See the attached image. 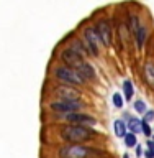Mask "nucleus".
Here are the masks:
<instances>
[{
	"label": "nucleus",
	"mask_w": 154,
	"mask_h": 158,
	"mask_svg": "<svg viewBox=\"0 0 154 158\" xmlns=\"http://www.w3.org/2000/svg\"><path fill=\"white\" fill-rule=\"evenodd\" d=\"M95 132L92 130L90 127H84V125H76V123H71V125L64 127L61 130V137L69 143H84L89 142L90 138H93Z\"/></svg>",
	"instance_id": "nucleus-1"
},
{
	"label": "nucleus",
	"mask_w": 154,
	"mask_h": 158,
	"mask_svg": "<svg viewBox=\"0 0 154 158\" xmlns=\"http://www.w3.org/2000/svg\"><path fill=\"white\" fill-rule=\"evenodd\" d=\"M92 155H100V152L89 148V147H84L81 143L66 145L59 150V158H89Z\"/></svg>",
	"instance_id": "nucleus-2"
},
{
	"label": "nucleus",
	"mask_w": 154,
	"mask_h": 158,
	"mask_svg": "<svg viewBox=\"0 0 154 158\" xmlns=\"http://www.w3.org/2000/svg\"><path fill=\"white\" fill-rule=\"evenodd\" d=\"M54 76H56V79H59L61 82L71 84V86H81V84L85 82V79H84L81 74L76 71V69L69 68V66H59V68H56Z\"/></svg>",
	"instance_id": "nucleus-3"
},
{
	"label": "nucleus",
	"mask_w": 154,
	"mask_h": 158,
	"mask_svg": "<svg viewBox=\"0 0 154 158\" xmlns=\"http://www.w3.org/2000/svg\"><path fill=\"white\" fill-rule=\"evenodd\" d=\"M98 44H102L98 33L95 31V28H85L84 30V46H85L87 53L92 56H98Z\"/></svg>",
	"instance_id": "nucleus-4"
},
{
	"label": "nucleus",
	"mask_w": 154,
	"mask_h": 158,
	"mask_svg": "<svg viewBox=\"0 0 154 158\" xmlns=\"http://www.w3.org/2000/svg\"><path fill=\"white\" fill-rule=\"evenodd\" d=\"M95 31L98 33V38H100L103 46H110L112 44V25L107 18L100 20V22L97 23Z\"/></svg>",
	"instance_id": "nucleus-5"
},
{
	"label": "nucleus",
	"mask_w": 154,
	"mask_h": 158,
	"mask_svg": "<svg viewBox=\"0 0 154 158\" xmlns=\"http://www.w3.org/2000/svg\"><path fill=\"white\" fill-rule=\"evenodd\" d=\"M51 110L54 112H64V114H71V112H79L82 109V102L79 101H59L51 104Z\"/></svg>",
	"instance_id": "nucleus-6"
},
{
	"label": "nucleus",
	"mask_w": 154,
	"mask_h": 158,
	"mask_svg": "<svg viewBox=\"0 0 154 158\" xmlns=\"http://www.w3.org/2000/svg\"><path fill=\"white\" fill-rule=\"evenodd\" d=\"M66 120L69 123H76V125H84V127L95 125V118L90 117V115H85V114H81V112L66 114Z\"/></svg>",
	"instance_id": "nucleus-7"
},
{
	"label": "nucleus",
	"mask_w": 154,
	"mask_h": 158,
	"mask_svg": "<svg viewBox=\"0 0 154 158\" xmlns=\"http://www.w3.org/2000/svg\"><path fill=\"white\" fill-rule=\"evenodd\" d=\"M56 96L59 97V101H79L81 94H79L76 89L72 87H66V86H61L56 89Z\"/></svg>",
	"instance_id": "nucleus-8"
},
{
	"label": "nucleus",
	"mask_w": 154,
	"mask_h": 158,
	"mask_svg": "<svg viewBox=\"0 0 154 158\" xmlns=\"http://www.w3.org/2000/svg\"><path fill=\"white\" fill-rule=\"evenodd\" d=\"M74 69H76V71L81 74L84 79H95V76H97L93 66H92V64H89L87 61H84V59L81 63H77L76 66H74Z\"/></svg>",
	"instance_id": "nucleus-9"
},
{
	"label": "nucleus",
	"mask_w": 154,
	"mask_h": 158,
	"mask_svg": "<svg viewBox=\"0 0 154 158\" xmlns=\"http://www.w3.org/2000/svg\"><path fill=\"white\" fill-rule=\"evenodd\" d=\"M61 58H62V61L67 64V66H76L77 63H81L84 56L82 54H79L77 51H74L72 48H67V49H64L62 54H61Z\"/></svg>",
	"instance_id": "nucleus-10"
},
{
	"label": "nucleus",
	"mask_w": 154,
	"mask_h": 158,
	"mask_svg": "<svg viewBox=\"0 0 154 158\" xmlns=\"http://www.w3.org/2000/svg\"><path fill=\"white\" fill-rule=\"evenodd\" d=\"M146 35H148V30H146V27H144L143 23H140V27H138L136 33H135V38H136V46H138V49H141V48H143V44H144V41H146Z\"/></svg>",
	"instance_id": "nucleus-11"
},
{
	"label": "nucleus",
	"mask_w": 154,
	"mask_h": 158,
	"mask_svg": "<svg viewBox=\"0 0 154 158\" xmlns=\"http://www.w3.org/2000/svg\"><path fill=\"white\" fill-rule=\"evenodd\" d=\"M128 128H130V132L133 133H143V127H141V120L136 117H130L128 118Z\"/></svg>",
	"instance_id": "nucleus-12"
},
{
	"label": "nucleus",
	"mask_w": 154,
	"mask_h": 158,
	"mask_svg": "<svg viewBox=\"0 0 154 158\" xmlns=\"http://www.w3.org/2000/svg\"><path fill=\"white\" fill-rule=\"evenodd\" d=\"M113 130H115V135L116 137L123 138L128 133V127H126V123L123 122V120H115V123H113Z\"/></svg>",
	"instance_id": "nucleus-13"
},
{
	"label": "nucleus",
	"mask_w": 154,
	"mask_h": 158,
	"mask_svg": "<svg viewBox=\"0 0 154 158\" xmlns=\"http://www.w3.org/2000/svg\"><path fill=\"white\" fill-rule=\"evenodd\" d=\"M144 77L149 86H154V63H148L144 66Z\"/></svg>",
	"instance_id": "nucleus-14"
},
{
	"label": "nucleus",
	"mask_w": 154,
	"mask_h": 158,
	"mask_svg": "<svg viewBox=\"0 0 154 158\" xmlns=\"http://www.w3.org/2000/svg\"><path fill=\"white\" fill-rule=\"evenodd\" d=\"M123 92H125V97L128 99V101H131V99H133L135 91H133V82L131 81H125V82H123Z\"/></svg>",
	"instance_id": "nucleus-15"
},
{
	"label": "nucleus",
	"mask_w": 154,
	"mask_h": 158,
	"mask_svg": "<svg viewBox=\"0 0 154 158\" xmlns=\"http://www.w3.org/2000/svg\"><path fill=\"white\" fill-rule=\"evenodd\" d=\"M125 143H126V147H136V133H133V132H130V133H126L125 137Z\"/></svg>",
	"instance_id": "nucleus-16"
},
{
	"label": "nucleus",
	"mask_w": 154,
	"mask_h": 158,
	"mask_svg": "<svg viewBox=\"0 0 154 158\" xmlns=\"http://www.w3.org/2000/svg\"><path fill=\"white\" fill-rule=\"evenodd\" d=\"M113 106H115L116 109H121L123 107V97L120 92H115L113 94Z\"/></svg>",
	"instance_id": "nucleus-17"
},
{
	"label": "nucleus",
	"mask_w": 154,
	"mask_h": 158,
	"mask_svg": "<svg viewBox=\"0 0 154 158\" xmlns=\"http://www.w3.org/2000/svg\"><path fill=\"white\" fill-rule=\"evenodd\" d=\"M135 110L136 112H140V114H144L148 109H146V104L143 102V101H136L135 102Z\"/></svg>",
	"instance_id": "nucleus-18"
},
{
	"label": "nucleus",
	"mask_w": 154,
	"mask_h": 158,
	"mask_svg": "<svg viewBox=\"0 0 154 158\" xmlns=\"http://www.w3.org/2000/svg\"><path fill=\"white\" fill-rule=\"evenodd\" d=\"M141 127H143V133H144L146 137H151L152 135V130H151L149 123H148L146 120H141Z\"/></svg>",
	"instance_id": "nucleus-19"
},
{
	"label": "nucleus",
	"mask_w": 154,
	"mask_h": 158,
	"mask_svg": "<svg viewBox=\"0 0 154 158\" xmlns=\"http://www.w3.org/2000/svg\"><path fill=\"white\" fill-rule=\"evenodd\" d=\"M144 120L146 122H152L154 120V110H146L144 112Z\"/></svg>",
	"instance_id": "nucleus-20"
},
{
	"label": "nucleus",
	"mask_w": 154,
	"mask_h": 158,
	"mask_svg": "<svg viewBox=\"0 0 154 158\" xmlns=\"http://www.w3.org/2000/svg\"><path fill=\"white\" fill-rule=\"evenodd\" d=\"M148 147H149V150L154 153V140H149V142H148Z\"/></svg>",
	"instance_id": "nucleus-21"
},
{
	"label": "nucleus",
	"mask_w": 154,
	"mask_h": 158,
	"mask_svg": "<svg viewBox=\"0 0 154 158\" xmlns=\"http://www.w3.org/2000/svg\"><path fill=\"white\" fill-rule=\"evenodd\" d=\"M141 153H143L141 147H140V145H138V143H136V155H138V156H141Z\"/></svg>",
	"instance_id": "nucleus-22"
},
{
	"label": "nucleus",
	"mask_w": 154,
	"mask_h": 158,
	"mask_svg": "<svg viewBox=\"0 0 154 158\" xmlns=\"http://www.w3.org/2000/svg\"><path fill=\"white\" fill-rule=\"evenodd\" d=\"M123 158H130V156H128V155H123Z\"/></svg>",
	"instance_id": "nucleus-23"
},
{
	"label": "nucleus",
	"mask_w": 154,
	"mask_h": 158,
	"mask_svg": "<svg viewBox=\"0 0 154 158\" xmlns=\"http://www.w3.org/2000/svg\"><path fill=\"white\" fill-rule=\"evenodd\" d=\"M152 132H154V130H152Z\"/></svg>",
	"instance_id": "nucleus-24"
}]
</instances>
